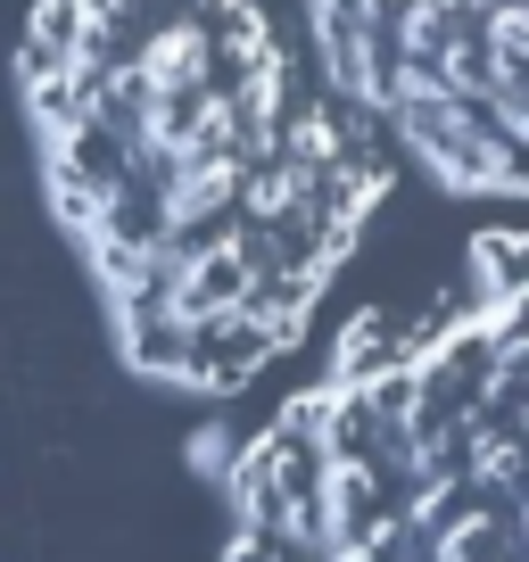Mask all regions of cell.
<instances>
[{
    "label": "cell",
    "mask_w": 529,
    "mask_h": 562,
    "mask_svg": "<svg viewBox=\"0 0 529 562\" xmlns=\"http://www.w3.org/2000/svg\"><path fill=\"white\" fill-rule=\"evenodd\" d=\"M463 265H472V290H463V299H472L480 315L521 306V281H529V240H521V232H472Z\"/></svg>",
    "instance_id": "cell-3"
},
{
    "label": "cell",
    "mask_w": 529,
    "mask_h": 562,
    "mask_svg": "<svg viewBox=\"0 0 529 562\" xmlns=\"http://www.w3.org/2000/svg\"><path fill=\"white\" fill-rule=\"evenodd\" d=\"M207 67H215L207 25H199V18H175V25H158V34L142 42L133 83H142V100H158V91H207Z\"/></svg>",
    "instance_id": "cell-1"
},
{
    "label": "cell",
    "mask_w": 529,
    "mask_h": 562,
    "mask_svg": "<svg viewBox=\"0 0 529 562\" xmlns=\"http://www.w3.org/2000/svg\"><path fill=\"white\" fill-rule=\"evenodd\" d=\"M397 364H414L406 323L389 315V306H364V315L339 331V348H331V389H364L372 372H397Z\"/></svg>",
    "instance_id": "cell-2"
},
{
    "label": "cell",
    "mask_w": 529,
    "mask_h": 562,
    "mask_svg": "<svg viewBox=\"0 0 529 562\" xmlns=\"http://www.w3.org/2000/svg\"><path fill=\"white\" fill-rule=\"evenodd\" d=\"M306 199H315V175L290 166V158H264V166H248V175H240V215H248V224H264V232H299L306 224Z\"/></svg>",
    "instance_id": "cell-4"
},
{
    "label": "cell",
    "mask_w": 529,
    "mask_h": 562,
    "mask_svg": "<svg viewBox=\"0 0 529 562\" xmlns=\"http://www.w3.org/2000/svg\"><path fill=\"white\" fill-rule=\"evenodd\" d=\"M232 456H240V439H232L224 422H199V430H191V472L224 480V472H232Z\"/></svg>",
    "instance_id": "cell-5"
}]
</instances>
